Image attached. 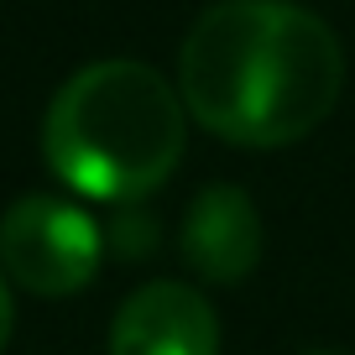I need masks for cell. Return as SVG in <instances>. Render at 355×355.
I'll return each mask as SVG.
<instances>
[{
	"mask_svg": "<svg viewBox=\"0 0 355 355\" xmlns=\"http://www.w3.org/2000/svg\"><path fill=\"white\" fill-rule=\"evenodd\" d=\"M183 261L199 272L204 282H241L261 261V220L256 204L230 183H214L189 204L183 220Z\"/></svg>",
	"mask_w": 355,
	"mask_h": 355,
	"instance_id": "cell-5",
	"label": "cell"
},
{
	"mask_svg": "<svg viewBox=\"0 0 355 355\" xmlns=\"http://www.w3.org/2000/svg\"><path fill=\"white\" fill-rule=\"evenodd\" d=\"M110 355H220V319L189 282H146L115 313Z\"/></svg>",
	"mask_w": 355,
	"mask_h": 355,
	"instance_id": "cell-4",
	"label": "cell"
},
{
	"mask_svg": "<svg viewBox=\"0 0 355 355\" xmlns=\"http://www.w3.org/2000/svg\"><path fill=\"white\" fill-rule=\"evenodd\" d=\"M11 324H16V303H11L6 277H0V350H6V340H11Z\"/></svg>",
	"mask_w": 355,
	"mask_h": 355,
	"instance_id": "cell-6",
	"label": "cell"
},
{
	"mask_svg": "<svg viewBox=\"0 0 355 355\" xmlns=\"http://www.w3.org/2000/svg\"><path fill=\"white\" fill-rule=\"evenodd\" d=\"M340 84V37L293 0H220L178 53L189 115L230 146L303 141L329 121Z\"/></svg>",
	"mask_w": 355,
	"mask_h": 355,
	"instance_id": "cell-1",
	"label": "cell"
},
{
	"mask_svg": "<svg viewBox=\"0 0 355 355\" xmlns=\"http://www.w3.org/2000/svg\"><path fill=\"white\" fill-rule=\"evenodd\" d=\"M0 266L37 298H68L100 272V230L78 204L26 193L0 220Z\"/></svg>",
	"mask_w": 355,
	"mask_h": 355,
	"instance_id": "cell-3",
	"label": "cell"
},
{
	"mask_svg": "<svg viewBox=\"0 0 355 355\" xmlns=\"http://www.w3.org/2000/svg\"><path fill=\"white\" fill-rule=\"evenodd\" d=\"M189 105L157 68L110 58L68 78L47 105L42 157L73 193L131 204L162 189L183 162Z\"/></svg>",
	"mask_w": 355,
	"mask_h": 355,
	"instance_id": "cell-2",
	"label": "cell"
}]
</instances>
